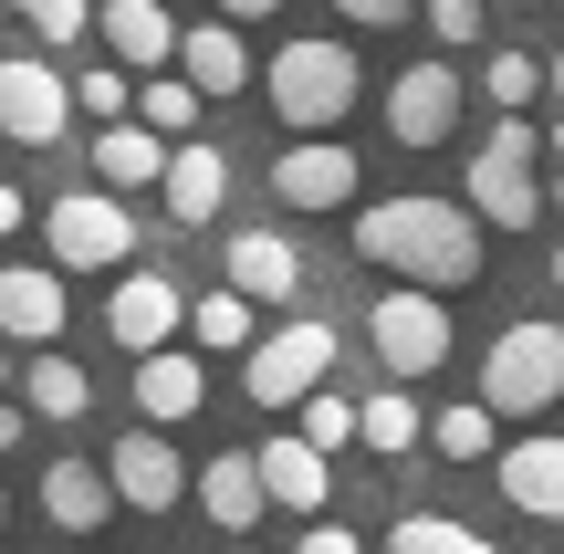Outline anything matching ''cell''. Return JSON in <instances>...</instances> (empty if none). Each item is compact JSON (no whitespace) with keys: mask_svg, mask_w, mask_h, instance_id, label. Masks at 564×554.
Returning <instances> with one entry per match:
<instances>
[{"mask_svg":"<svg viewBox=\"0 0 564 554\" xmlns=\"http://www.w3.org/2000/svg\"><path fill=\"white\" fill-rule=\"evenodd\" d=\"M481 209L470 199H440V188H398V199H366L356 209V262L377 272H408V283H481Z\"/></svg>","mask_w":564,"mask_h":554,"instance_id":"obj_1","label":"cell"},{"mask_svg":"<svg viewBox=\"0 0 564 554\" xmlns=\"http://www.w3.org/2000/svg\"><path fill=\"white\" fill-rule=\"evenodd\" d=\"M356 95H366V63H356V42H335V32H282V53L262 63V105L293 137H335V126L356 116Z\"/></svg>","mask_w":564,"mask_h":554,"instance_id":"obj_2","label":"cell"},{"mask_svg":"<svg viewBox=\"0 0 564 554\" xmlns=\"http://www.w3.org/2000/svg\"><path fill=\"white\" fill-rule=\"evenodd\" d=\"M42 241H53L63 272H126L137 262V209H126V188H63V199H42Z\"/></svg>","mask_w":564,"mask_h":554,"instance_id":"obj_3","label":"cell"},{"mask_svg":"<svg viewBox=\"0 0 564 554\" xmlns=\"http://www.w3.org/2000/svg\"><path fill=\"white\" fill-rule=\"evenodd\" d=\"M533 157H544V137H533V116H502V126L481 137V157H470L460 199L481 209L491 230H533V220H544V167H533Z\"/></svg>","mask_w":564,"mask_h":554,"instance_id":"obj_4","label":"cell"},{"mask_svg":"<svg viewBox=\"0 0 564 554\" xmlns=\"http://www.w3.org/2000/svg\"><path fill=\"white\" fill-rule=\"evenodd\" d=\"M324 377H335V325H324V314H282L272 335H251V346H241L251 409H303Z\"/></svg>","mask_w":564,"mask_h":554,"instance_id":"obj_5","label":"cell"},{"mask_svg":"<svg viewBox=\"0 0 564 554\" xmlns=\"http://www.w3.org/2000/svg\"><path fill=\"white\" fill-rule=\"evenodd\" d=\"M481 398L502 419H544L554 398H564V325H544V314L502 325V335H491V356H481Z\"/></svg>","mask_w":564,"mask_h":554,"instance_id":"obj_6","label":"cell"},{"mask_svg":"<svg viewBox=\"0 0 564 554\" xmlns=\"http://www.w3.org/2000/svg\"><path fill=\"white\" fill-rule=\"evenodd\" d=\"M366 346H377V367L387 377H429V367H449V304H440V283H387L377 304H366Z\"/></svg>","mask_w":564,"mask_h":554,"instance_id":"obj_7","label":"cell"},{"mask_svg":"<svg viewBox=\"0 0 564 554\" xmlns=\"http://www.w3.org/2000/svg\"><path fill=\"white\" fill-rule=\"evenodd\" d=\"M356 188H366L356 146H335V137H282V157H272V199L282 209H356Z\"/></svg>","mask_w":564,"mask_h":554,"instance_id":"obj_8","label":"cell"},{"mask_svg":"<svg viewBox=\"0 0 564 554\" xmlns=\"http://www.w3.org/2000/svg\"><path fill=\"white\" fill-rule=\"evenodd\" d=\"M74 105L84 95L53 74V63H32V53L0 63V137H11V146H53L63 126H74Z\"/></svg>","mask_w":564,"mask_h":554,"instance_id":"obj_9","label":"cell"},{"mask_svg":"<svg viewBox=\"0 0 564 554\" xmlns=\"http://www.w3.org/2000/svg\"><path fill=\"white\" fill-rule=\"evenodd\" d=\"M387 137L398 146H449L460 137V63H408L387 84Z\"/></svg>","mask_w":564,"mask_h":554,"instance_id":"obj_10","label":"cell"},{"mask_svg":"<svg viewBox=\"0 0 564 554\" xmlns=\"http://www.w3.org/2000/svg\"><path fill=\"white\" fill-rule=\"evenodd\" d=\"M116 492H126V513H178L188 492H199V481H188V460L167 450V419H147V430H126L116 450Z\"/></svg>","mask_w":564,"mask_h":554,"instance_id":"obj_11","label":"cell"},{"mask_svg":"<svg viewBox=\"0 0 564 554\" xmlns=\"http://www.w3.org/2000/svg\"><path fill=\"white\" fill-rule=\"evenodd\" d=\"M116 460H84V450H63V460H42V523H63V534H105L116 523Z\"/></svg>","mask_w":564,"mask_h":554,"instance_id":"obj_12","label":"cell"},{"mask_svg":"<svg viewBox=\"0 0 564 554\" xmlns=\"http://www.w3.org/2000/svg\"><path fill=\"white\" fill-rule=\"evenodd\" d=\"M491 471H502V502H512V513L564 523V430H544V419H533L523 439H502V460H491Z\"/></svg>","mask_w":564,"mask_h":554,"instance_id":"obj_13","label":"cell"},{"mask_svg":"<svg viewBox=\"0 0 564 554\" xmlns=\"http://www.w3.org/2000/svg\"><path fill=\"white\" fill-rule=\"evenodd\" d=\"M178 325H188V293L167 283V272H126V283L105 293V335H116L126 356H147V346H178Z\"/></svg>","mask_w":564,"mask_h":554,"instance_id":"obj_14","label":"cell"},{"mask_svg":"<svg viewBox=\"0 0 564 554\" xmlns=\"http://www.w3.org/2000/svg\"><path fill=\"white\" fill-rule=\"evenodd\" d=\"M209 346H147L137 367H126V388H137V419H167V430H178V419H199L209 409V367H199Z\"/></svg>","mask_w":564,"mask_h":554,"instance_id":"obj_15","label":"cell"},{"mask_svg":"<svg viewBox=\"0 0 564 554\" xmlns=\"http://www.w3.org/2000/svg\"><path fill=\"white\" fill-rule=\"evenodd\" d=\"M251 450H262V481H272V513L314 523L324 502H335V471H324V439H314V430H272V439H251Z\"/></svg>","mask_w":564,"mask_h":554,"instance_id":"obj_16","label":"cell"},{"mask_svg":"<svg viewBox=\"0 0 564 554\" xmlns=\"http://www.w3.org/2000/svg\"><path fill=\"white\" fill-rule=\"evenodd\" d=\"M95 42L126 63V74H167V63H178V0H105Z\"/></svg>","mask_w":564,"mask_h":554,"instance_id":"obj_17","label":"cell"},{"mask_svg":"<svg viewBox=\"0 0 564 554\" xmlns=\"http://www.w3.org/2000/svg\"><path fill=\"white\" fill-rule=\"evenodd\" d=\"M199 513L220 523V534H262V513H272L262 450H209V471H199Z\"/></svg>","mask_w":564,"mask_h":554,"instance_id":"obj_18","label":"cell"},{"mask_svg":"<svg viewBox=\"0 0 564 554\" xmlns=\"http://www.w3.org/2000/svg\"><path fill=\"white\" fill-rule=\"evenodd\" d=\"M220 272H230V283L251 293V304H282V314H293V293L314 283V272H303V251L282 241V230H230V251H220Z\"/></svg>","mask_w":564,"mask_h":554,"instance_id":"obj_19","label":"cell"},{"mask_svg":"<svg viewBox=\"0 0 564 554\" xmlns=\"http://www.w3.org/2000/svg\"><path fill=\"white\" fill-rule=\"evenodd\" d=\"M178 74L209 84V105L251 84V42H241V21H230L220 0H209V21H188V32H178Z\"/></svg>","mask_w":564,"mask_h":554,"instance_id":"obj_20","label":"cell"},{"mask_svg":"<svg viewBox=\"0 0 564 554\" xmlns=\"http://www.w3.org/2000/svg\"><path fill=\"white\" fill-rule=\"evenodd\" d=\"M63 283L42 262H0V335H11V346H63Z\"/></svg>","mask_w":564,"mask_h":554,"instance_id":"obj_21","label":"cell"},{"mask_svg":"<svg viewBox=\"0 0 564 554\" xmlns=\"http://www.w3.org/2000/svg\"><path fill=\"white\" fill-rule=\"evenodd\" d=\"M158 199H167V220H178V230H209V220H220V199H230V157H220V146H199V137H178Z\"/></svg>","mask_w":564,"mask_h":554,"instance_id":"obj_22","label":"cell"},{"mask_svg":"<svg viewBox=\"0 0 564 554\" xmlns=\"http://www.w3.org/2000/svg\"><path fill=\"white\" fill-rule=\"evenodd\" d=\"M167 157H178V137H158L147 116H116V126L95 137V178H105V188H126V199H137V188H158V178H167Z\"/></svg>","mask_w":564,"mask_h":554,"instance_id":"obj_23","label":"cell"},{"mask_svg":"<svg viewBox=\"0 0 564 554\" xmlns=\"http://www.w3.org/2000/svg\"><path fill=\"white\" fill-rule=\"evenodd\" d=\"M251 314H262V304H251V293L230 283V272H220L209 293H188V346H209V356H241L251 335H262Z\"/></svg>","mask_w":564,"mask_h":554,"instance_id":"obj_24","label":"cell"},{"mask_svg":"<svg viewBox=\"0 0 564 554\" xmlns=\"http://www.w3.org/2000/svg\"><path fill=\"white\" fill-rule=\"evenodd\" d=\"M21 398H32V419H53V430H63V419L95 409V377H84L63 346H32V367H21Z\"/></svg>","mask_w":564,"mask_h":554,"instance_id":"obj_25","label":"cell"},{"mask_svg":"<svg viewBox=\"0 0 564 554\" xmlns=\"http://www.w3.org/2000/svg\"><path fill=\"white\" fill-rule=\"evenodd\" d=\"M429 450H440V460H502V409H491V398L440 409V419H429Z\"/></svg>","mask_w":564,"mask_h":554,"instance_id":"obj_26","label":"cell"},{"mask_svg":"<svg viewBox=\"0 0 564 554\" xmlns=\"http://www.w3.org/2000/svg\"><path fill=\"white\" fill-rule=\"evenodd\" d=\"M387 554H502V544L470 534L460 513H398V523H387Z\"/></svg>","mask_w":564,"mask_h":554,"instance_id":"obj_27","label":"cell"},{"mask_svg":"<svg viewBox=\"0 0 564 554\" xmlns=\"http://www.w3.org/2000/svg\"><path fill=\"white\" fill-rule=\"evenodd\" d=\"M419 439H429V409L408 398V377H398V388H377V398H366V450H377V460L419 450Z\"/></svg>","mask_w":564,"mask_h":554,"instance_id":"obj_28","label":"cell"},{"mask_svg":"<svg viewBox=\"0 0 564 554\" xmlns=\"http://www.w3.org/2000/svg\"><path fill=\"white\" fill-rule=\"evenodd\" d=\"M137 116L158 126V137H199L209 84H188V74H147V84H137Z\"/></svg>","mask_w":564,"mask_h":554,"instance_id":"obj_29","label":"cell"},{"mask_svg":"<svg viewBox=\"0 0 564 554\" xmlns=\"http://www.w3.org/2000/svg\"><path fill=\"white\" fill-rule=\"evenodd\" d=\"M544 84H554V74H544L533 53H491V63H481V95L502 105V116H523V105L544 95Z\"/></svg>","mask_w":564,"mask_h":554,"instance_id":"obj_30","label":"cell"},{"mask_svg":"<svg viewBox=\"0 0 564 554\" xmlns=\"http://www.w3.org/2000/svg\"><path fill=\"white\" fill-rule=\"evenodd\" d=\"M21 21H32L42 42H74V32H95V0H11Z\"/></svg>","mask_w":564,"mask_h":554,"instance_id":"obj_31","label":"cell"},{"mask_svg":"<svg viewBox=\"0 0 564 554\" xmlns=\"http://www.w3.org/2000/svg\"><path fill=\"white\" fill-rule=\"evenodd\" d=\"M74 95H84V116H105V126H116V116H137V84H126V63H105V74H84Z\"/></svg>","mask_w":564,"mask_h":554,"instance_id":"obj_32","label":"cell"},{"mask_svg":"<svg viewBox=\"0 0 564 554\" xmlns=\"http://www.w3.org/2000/svg\"><path fill=\"white\" fill-rule=\"evenodd\" d=\"M429 32H440V42H481V21H491V0H429Z\"/></svg>","mask_w":564,"mask_h":554,"instance_id":"obj_33","label":"cell"},{"mask_svg":"<svg viewBox=\"0 0 564 554\" xmlns=\"http://www.w3.org/2000/svg\"><path fill=\"white\" fill-rule=\"evenodd\" d=\"M345 21H356V32H398V21H419L429 0H335Z\"/></svg>","mask_w":564,"mask_h":554,"instance_id":"obj_34","label":"cell"},{"mask_svg":"<svg viewBox=\"0 0 564 554\" xmlns=\"http://www.w3.org/2000/svg\"><path fill=\"white\" fill-rule=\"evenodd\" d=\"M293 554H366V534H345V523H303V534H293Z\"/></svg>","mask_w":564,"mask_h":554,"instance_id":"obj_35","label":"cell"},{"mask_svg":"<svg viewBox=\"0 0 564 554\" xmlns=\"http://www.w3.org/2000/svg\"><path fill=\"white\" fill-rule=\"evenodd\" d=\"M32 439V398H0V450H21Z\"/></svg>","mask_w":564,"mask_h":554,"instance_id":"obj_36","label":"cell"},{"mask_svg":"<svg viewBox=\"0 0 564 554\" xmlns=\"http://www.w3.org/2000/svg\"><path fill=\"white\" fill-rule=\"evenodd\" d=\"M11 230H21V188L0 178V241H11Z\"/></svg>","mask_w":564,"mask_h":554,"instance_id":"obj_37","label":"cell"},{"mask_svg":"<svg viewBox=\"0 0 564 554\" xmlns=\"http://www.w3.org/2000/svg\"><path fill=\"white\" fill-rule=\"evenodd\" d=\"M220 11H230V21H272L282 0H220Z\"/></svg>","mask_w":564,"mask_h":554,"instance_id":"obj_38","label":"cell"},{"mask_svg":"<svg viewBox=\"0 0 564 554\" xmlns=\"http://www.w3.org/2000/svg\"><path fill=\"white\" fill-rule=\"evenodd\" d=\"M544 146H554V167H564V116H554V126H544Z\"/></svg>","mask_w":564,"mask_h":554,"instance_id":"obj_39","label":"cell"},{"mask_svg":"<svg viewBox=\"0 0 564 554\" xmlns=\"http://www.w3.org/2000/svg\"><path fill=\"white\" fill-rule=\"evenodd\" d=\"M0 346H11V335H0ZM0 388H11V356H0Z\"/></svg>","mask_w":564,"mask_h":554,"instance_id":"obj_40","label":"cell"},{"mask_svg":"<svg viewBox=\"0 0 564 554\" xmlns=\"http://www.w3.org/2000/svg\"><path fill=\"white\" fill-rule=\"evenodd\" d=\"M554 283H564V241H554Z\"/></svg>","mask_w":564,"mask_h":554,"instance_id":"obj_41","label":"cell"},{"mask_svg":"<svg viewBox=\"0 0 564 554\" xmlns=\"http://www.w3.org/2000/svg\"><path fill=\"white\" fill-rule=\"evenodd\" d=\"M554 209H564V167H554Z\"/></svg>","mask_w":564,"mask_h":554,"instance_id":"obj_42","label":"cell"},{"mask_svg":"<svg viewBox=\"0 0 564 554\" xmlns=\"http://www.w3.org/2000/svg\"><path fill=\"white\" fill-rule=\"evenodd\" d=\"M554 95H564V53H554Z\"/></svg>","mask_w":564,"mask_h":554,"instance_id":"obj_43","label":"cell"},{"mask_svg":"<svg viewBox=\"0 0 564 554\" xmlns=\"http://www.w3.org/2000/svg\"><path fill=\"white\" fill-rule=\"evenodd\" d=\"M523 11H544V0H523Z\"/></svg>","mask_w":564,"mask_h":554,"instance_id":"obj_44","label":"cell"},{"mask_svg":"<svg viewBox=\"0 0 564 554\" xmlns=\"http://www.w3.org/2000/svg\"><path fill=\"white\" fill-rule=\"evenodd\" d=\"M0 523H11V502H0Z\"/></svg>","mask_w":564,"mask_h":554,"instance_id":"obj_45","label":"cell"},{"mask_svg":"<svg viewBox=\"0 0 564 554\" xmlns=\"http://www.w3.org/2000/svg\"><path fill=\"white\" fill-rule=\"evenodd\" d=\"M0 11H11V0H0Z\"/></svg>","mask_w":564,"mask_h":554,"instance_id":"obj_46","label":"cell"}]
</instances>
